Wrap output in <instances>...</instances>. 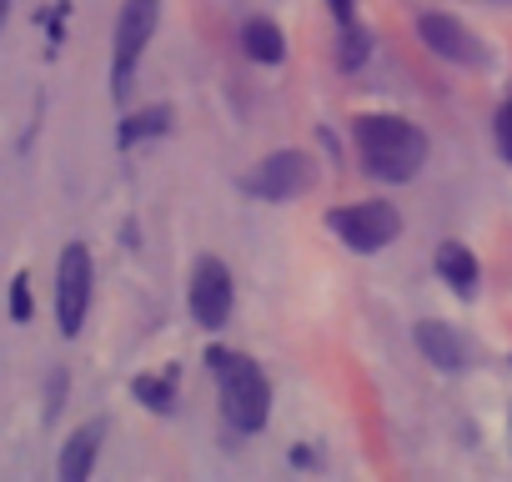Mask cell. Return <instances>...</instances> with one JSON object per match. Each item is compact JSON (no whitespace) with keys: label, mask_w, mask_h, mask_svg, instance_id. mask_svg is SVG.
<instances>
[{"label":"cell","mask_w":512,"mask_h":482,"mask_svg":"<svg viewBox=\"0 0 512 482\" xmlns=\"http://www.w3.org/2000/svg\"><path fill=\"white\" fill-rule=\"evenodd\" d=\"M357 146L377 181H412L427 161V136L397 116H357Z\"/></svg>","instance_id":"cell-1"},{"label":"cell","mask_w":512,"mask_h":482,"mask_svg":"<svg viewBox=\"0 0 512 482\" xmlns=\"http://www.w3.org/2000/svg\"><path fill=\"white\" fill-rule=\"evenodd\" d=\"M206 362H211V372H216V382H221V407H226V417H231L241 432H256V427L267 422V407H272V387H267L262 367H256L251 357L221 352V347H211Z\"/></svg>","instance_id":"cell-2"},{"label":"cell","mask_w":512,"mask_h":482,"mask_svg":"<svg viewBox=\"0 0 512 482\" xmlns=\"http://www.w3.org/2000/svg\"><path fill=\"white\" fill-rule=\"evenodd\" d=\"M156 21H161L156 0H126V6H121V16H116V51H111V91H116V101H126L136 61H141L146 41L156 36Z\"/></svg>","instance_id":"cell-3"},{"label":"cell","mask_w":512,"mask_h":482,"mask_svg":"<svg viewBox=\"0 0 512 482\" xmlns=\"http://www.w3.org/2000/svg\"><path fill=\"white\" fill-rule=\"evenodd\" d=\"M327 226L347 241L352 252H382L387 241H397L402 216H397L387 201H357V206H337V211L327 216Z\"/></svg>","instance_id":"cell-4"},{"label":"cell","mask_w":512,"mask_h":482,"mask_svg":"<svg viewBox=\"0 0 512 482\" xmlns=\"http://www.w3.org/2000/svg\"><path fill=\"white\" fill-rule=\"evenodd\" d=\"M86 302H91V252L81 241L61 252V267H56V317H61V332L76 337L81 322H86Z\"/></svg>","instance_id":"cell-5"},{"label":"cell","mask_w":512,"mask_h":482,"mask_svg":"<svg viewBox=\"0 0 512 482\" xmlns=\"http://www.w3.org/2000/svg\"><path fill=\"white\" fill-rule=\"evenodd\" d=\"M312 176H317L312 156H302V151H277V156H267L262 166H256L241 186H246L251 196H262V201H292V196H302V191L312 186Z\"/></svg>","instance_id":"cell-6"},{"label":"cell","mask_w":512,"mask_h":482,"mask_svg":"<svg viewBox=\"0 0 512 482\" xmlns=\"http://www.w3.org/2000/svg\"><path fill=\"white\" fill-rule=\"evenodd\" d=\"M191 317L211 332L226 327V317H231V272L216 257H201L191 267Z\"/></svg>","instance_id":"cell-7"},{"label":"cell","mask_w":512,"mask_h":482,"mask_svg":"<svg viewBox=\"0 0 512 482\" xmlns=\"http://www.w3.org/2000/svg\"><path fill=\"white\" fill-rule=\"evenodd\" d=\"M417 31H422L427 51H437V56H447V61H457V66H477V61H482L477 36H472L457 16H437V11H427V16L417 21Z\"/></svg>","instance_id":"cell-8"},{"label":"cell","mask_w":512,"mask_h":482,"mask_svg":"<svg viewBox=\"0 0 512 482\" xmlns=\"http://www.w3.org/2000/svg\"><path fill=\"white\" fill-rule=\"evenodd\" d=\"M417 347L427 362H437L442 372H462L467 367V342L447 327V322H417Z\"/></svg>","instance_id":"cell-9"},{"label":"cell","mask_w":512,"mask_h":482,"mask_svg":"<svg viewBox=\"0 0 512 482\" xmlns=\"http://www.w3.org/2000/svg\"><path fill=\"white\" fill-rule=\"evenodd\" d=\"M437 272H442V282H452L457 297H477V257L462 241H442L437 247Z\"/></svg>","instance_id":"cell-10"},{"label":"cell","mask_w":512,"mask_h":482,"mask_svg":"<svg viewBox=\"0 0 512 482\" xmlns=\"http://www.w3.org/2000/svg\"><path fill=\"white\" fill-rule=\"evenodd\" d=\"M96 447H101V422L81 427V432L66 442V452H61V482H86V472H91V462H96Z\"/></svg>","instance_id":"cell-11"},{"label":"cell","mask_w":512,"mask_h":482,"mask_svg":"<svg viewBox=\"0 0 512 482\" xmlns=\"http://www.w3.org/2000/svg\"><path fill=\"white\" fill-rule=\"evenodd\" d=\"M241 46H246L251 61H262V66H277V61L287 56V41H282V31H277L272 21H246Z\"/></svg>","instance_id":"cell-12"},{"label":"cell","mask_w":512,"mask_h":482,"mask_svg":"<svg viewBox=\"0 0 512 482\" xmlns=\"http://www.w3.org/2000/svg\"><path fill=\"white\" fill-rule=\"evenodd\" d=\"M166 126H171V111H166V106H151V111H136L131 121H121L116 141H121V146H136V141H146V136H161Z\"/></svg>","instance_id":"cell-13"},{"label":"cell","mask_w":512,"mask_h":482,"mask_svg":"<svg viewBox=\"0 0 512 482\" xmlns=\"http://www.w3.org/2000/svg\"><path fill=\"white\" fill-rule=\"evenodd\" d=\"M131 392L151 407V412H171L176 407V392H171V377H136Z\"/></svg>","instance_id":"cell-14"},{"label":"cell","mask_w":512,"mask_h":482,"mask_svg":"<svg viewBox=\"0 0 512 482\" xmlns=\"http://www.w3.org/2000/svg\"><path fill=\"white\" fill-rule=\"evenodd\" d=\"M11 317L16 322H31V277H16L11 282Z\"/></svg>","instance_id":"cell-15"},{"label":"cell","mask_w":512,"mask_h":482,"mask_svg":"<svg viewBox=\"0 0 512 482\" xmlns=\"http://www.w3.org/2000/svg\"><path fill=\"white\" fill-rule=\"evenodd\" d=\"M342 41H347V46H342V71L362 66V61H367V36H362V31H347Z\"/></svg>","instance_id":"cell-16"},{"label":"cell","mask_w":512,"mask_h":482,"mask_svg":"<svg viewBox=\"0 0 512 482\" xmlns=\"http://www.w3.org/2000/svg\"><path fill=\"white\" fill-rule=\"evenodd\" d=\"M497 151H502V161H512V96L497 111Z\"/></svg>","instance_id":"cell-17"},{"label":"cell","mask_w":512,"mask_h":482,"mask_svg":"<svg viewBox=\"0 0 512 482\" xmlns=\"http://www.w3.org/2000/svg\"><path fill=\"white\" fill-rule=\"evenodd\" d=\"M332 11H337V16L347 21V16H352V0H332Z\"/></svg>","instance_id":"cell-18"},{"label":"cell","mask_w":512,"mask_h":482,"mask_svg":"<svg viewBox=\"0 0 512 482\" xmlns=\"http://www.w3.org/2000/svg\"><path fill=\"white\" fill-rule=\"evenodd\" d=\"M6 11H11V0H0V26H6Z\"/></svg>","instance_id":"cell-19"}]
</instances>
